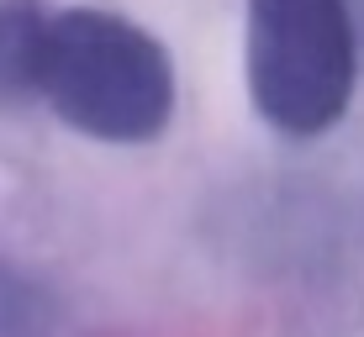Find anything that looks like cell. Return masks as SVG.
<instances>
[{"label": "cell", "mask_w": 364, "mask_h": 337, "mask_svg": "<svg viewBox=\"0 0 364 337\" xmlns=\"http://www.w3.org/2000/svg\"><path fill=\"white\" fill-rule=\"evenodd\" d=\"M37 101L95 143H154L174 116L169 48L117 11H48Z\"/></svg>", "instance_id": "1"}, {"label": "cell", "mask_w": 364, "mask_h": 337, "mask_svg": "<svg viewBox=\"0 0 364 337\" xmlns=\"http://www.w3.org/2000/svg\"><path fill=\"white\" fill-rule=\"evenodd\" d=\"M243 69L254 111L280 137H322L359 84V37L343 0H248Z\"/></svg>", "instance_id": "2"}, {"label": "cell", "mask_w": 364, "mask_h": 337, "mask_svg": "<svg viewBox=\"0 0 364 337\" xmlns=\"http://www.w3.org/2000/svg\"><path fill=\"white\" fill-rule=\"evenodd\" d=\"M43 27H48V11L37 0H0V106L37 101Z\"/></svg>", "instance_id": "3"}, {"label": "cell", "mask_w": 364, "mask_h": 337, "mask_svg": "<svg viewBox=\"0 0 364 337\" xmlns=\"http://www.w3.org/2000/svg\"><path fill=\"white\" fill-rule=\"evenodd\" d=\"M48 321H53V311H48L43 290L0 264V337H43Z\"/></svg>", "instance_id": "4"}, {"label": "cell", "mask_w": 364, "mask_h": 337, "mask_svg": "<svg viewBox=\"0 0 364 337\" xmlns=\"http://www.w3.org/2000/svg\"><path fill=\"white\" fill-rule=\"evenodd\" d=\"M348 6V21H354V37H359V58H364V0H343Z\"/></svg>", "instance_id": "5"}]
</instances>
